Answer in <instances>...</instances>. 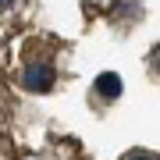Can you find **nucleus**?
I'll return each instance as SVG.
<instances>
[{"mask_svg":"<svg viewBox=\"0 0 160 160\" xmlns=\"http://www.w3.org/2000/svg\"><path fill=\"white\" fill-rule=\"evenodd\" d=\"M53 78H57V71H53L50 61H32L22 75V86L29 92H46V89H53Z\"/></svg>","mask_w":160,"mask_h":160,"instance_id":"obj_1","label":"nucleus"},{"mask_svg":"<svg viewBox=\"0 0 160 160\" xmlns=\"http://www.w3.org/2000/svg\"><path fill=\"white\" fill-rule=\"evenodd\" d=\"M96 92H103V96H107V100H114L118 92H121V78H118L114 71L100 75V78H96Z\"/></svg>","mask_w":160,"mask_h":160,"instance_id":"obj_2","label":"nucleus"},{"mask_svg":"<svg viewBox=\"0 0 160 160\" xmlns=\"http://www.w3.org/2000/svg\"><path fill=\"white\" fill-rule=\"evenodd\" d=\"M128 160H157V157H149V153H132Z\"/></svg>","mask_w":160,"mask_h":160,"instance_id":"obj_3","label":"nucleus"},{"mask_svg":"<svg viewBox=\"0 0 160 160\" xmlns=\"http://www.w3.org/2000/svg\"><path fill=\"white\" fill-rule=\"evenodd\" d=\"M153 64H157V71H160V46L153 50Z\"/></svg>","mask_w":160,"mask_h":160,"instance_id":"obj_4","label":"nucleus"},{"mask_svg":"<svg viewBox=\"0 0 160 160\" xmlns=\"http://www.w3.org/2000/svg\"><path fill=\"white\" fill-rule=\"evenodd\" d=\"M11 4H14V0H0V7H11Z\"/></svg>","mask_w":160,"mask_h":160,"instance_id":"obj_5","label":"nucleus"}]
</instances>
